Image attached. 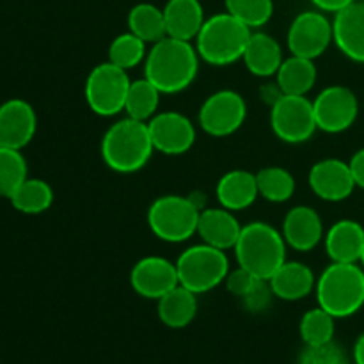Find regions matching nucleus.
I'll use <instances>...</instances> for the list:
<instances>
[{
  "instance_id": "nucleus-1",
  "label": "nucleus",
  "mask_w": 364,
  "mask_h": 364,
  "mask_svg": "<svg viewBox=\"0 0 364 364\" xmlns=\"http://www.w3.org/2000/svg\"><path fill=\"white\" fill-rule=\"evenodd\" d=\"M199 71V53L191 41L169 38L156 41L144 60V77L162 95L185 91Z\"/></svg>"
},
{
  "instance_id": "nucleus-2",
  "label": "nucleus",
  "mask_w": 364,
  "mask_h": 364,
  "mask_svg": "<svg viewBox=\"0 0 364 364\" xmlns=\"http://www.w3.org/2000/svg\"><path fill=\"white\" fill-rule=\"evenodd\" d=\"M155 153L148 123L124 119L116 121L102 139V159L109 169L121 174L141 171Z\"/></svg>"
},
{
  "instance_id": "nucleus-3",
  "label": "nucleus",
  "mask_w": 364,
  "mask_h": 364,
  "mask_svg": "<svg viewBox=\"0 0 364 364\" xmlns=\"http://www.w3.org/2000/svg\"><path fill=\"white\" fill-rule=\"evenodd\" d=\"M233 251L238 265L259 279H270L287 262V242L283 233L262 220L242 226Z\"/></svg>"
},
{
  "instance_id": "nucleus-4",
  "label": "nucleus",
  "mask_w": 364,
  "mask_h": 364,
  "mask_svg": "<svg viewBox=\"0 0 364 364\" xmlns=\"http://www.w3.org/2000/svg\"><path fill=\"white\" fill-rule=\"evenodd\" d=\"M316 301L334 318H348L364 306V269L358 263H331L316 279Z\"/></svg>"
},
{
  "instance_id": "nucleus-5",
  "label": "nucleus",
  "mask_w": 364,
  "mask_h": 364,
  "mask_svg": "<svg viewBox=\"0 0 364 364\" xmlns=\"http://www.w3.org/2000/svg\"><path fill=\"white\" fill-rule=\"evenodd\" d=\"M251 34L252 28L231 16L228 11L213 14L203 23L196 38V50L199 59L212 66H230L244 57Z\"/></svg>"
},
{
  "instance_id": "nucleus-6",
  "label": "nucleus",
  "mask_w": 364,
  "mask_h": 364,
  "mask_svg": "<svg viewBox=\"0 0 364 364\" xmlns=\"http://www.w3.org/2000/svg\"><path fill=\"white\" fill-rule=\"evenodd\" d=\"M176 270L181 287L201 295L226 281L230 274V259L226 251L201 242L181 252L176 259Z\"/></svg>"
},
{
  "instance_id": "nucleus-7",
  "label": "nucleus",
  "mask_w": 364,
  "mask_h": 364,
  "mask_svg": "<svg viewBox=\"0 0 364 364\" xmlns=\"http://www.w3.org/2000/svg\"><path fill=\"white\" fill-rule=\"evenodd\" d=\"M199 210L188 198L178 194L160 196L148 210V226L162 242L180 244L198 233Z\"/></svg>"
},
{
  "instance_id": "nucleus-8",
  "label": "nucleus",
  "mask_w": 364,
  "mask_h": 364,
  "mask_svg": "<svg viewBox=\"0 0 364 364\" xmlns=\"http://www.w3.org/2000/svg\"><path fill=\"white\" fill-rule=\"evenodd\" d=\"M130 84L128 71L121 70L109 60L98 64L85 78L84 96L87 107L102 117L117 116L124 110Z\"/></svg>"
},
{
  "instance_id": "nucleus-9",
  "label": "nucleus",
  "mask_w": 364,
  "mask_h": 364,
  "mask_svg": "<svg viewBox=\"0 0 364 364\" xmlns=\"http://www.w3.org/2000/svg\"><path fill=\"white\" fill-rule=\"evenodd\" d=\"M270 127L277 139L288 144H302L318 130L313 102L308 96L283 95L270 107Z\"/></svg>"
},
{
  "instance_id": "nucleus-10",
  "label": "nucleus",
  "mask_w": 364,
  "mask_h": 364,
  "mask_svg": "<svg viewBox=\"0 0 364 364\" xmlns=\"http://www.w3.org/2000/svg\"><path fill=\"white\" fill-rule=\"evenodd\" d=\"M247 116V105L240 92L223 89L203 102L199 109V127L212 137H228L240 130Z\"/></svg>"
},
{
  "instance_id": "nucleus-11",
  "label": "nucleus",
  "mask_w": 364,
  "mask_h": 364,
  "mask_svg": "<svg viewBox=\"0 0 364 364\" xmlns=\"http://www.w3.org/2000/svg\"><path fill=\"white\" fill-rule=\"evenodd\" d=\"M287 41L291 55L315 60L334 41L333 21L322 11H304L291 21Z\"/></svg>"
},
{
  "instance_id": "nucleus-12",
  "label": "nucleus",
  "mask_w": 364,
  "mask_h": 364,
  "mask_svg": "<svg viewBox=\"0 0 364 364\" xmlns=\"http://www.w3.org/2000/svg\"><path fill=\"white\" fill-rule=\"evenodd\" d=\"M313 110L318 130L341 134L358 119L359 102L354 91L345 85H329L313 100Z\"/></svg>"
},
{
  "instance_id": "nucleus-13",
  "label": "nucleus",
  "mask_w": 364,
  "mask_h": 364,
  "mask_svg": "<svg viewBox=\"0 0 364 364\" xmlns=\"http://www.w3.org/2000/svg\"><path fill=\"white\" fill-rule=\"evenodd\" d=\"M148 128L153 148L164 155H183L196 142L194 123L176 110L156 112L148 121Z\"/></svg>"
},
{
  "instance_id": "nucleus-14",
  "label": "nucleus",
  "mask_w": 364,
  "mask_h": 364,
  "mask_svg": "<svg viewBox=\"0 0 364 364\" xmlns=\"http://www.w3.org/2000/svg\"><path fill=\"white\" fill-rule=\"evenodd\" d=\"M130 284L135 294L141 297L159 301L167 291L180 284L176 263L162 256H146L139 259L132 269Z\"/></svg>"
},
{
  "instance_id": "nucleus-15",
  "label": "nucleus",
  "mask_w": 364,
  "mask_h": 364,
  "mask_svg": "<svg viewBox=\"0 0 364 364\" xmlns=\"http://www.w3.org/2000/svg\"><path fill=\"white\" fill-rule=\"evenodd\" d=\"M308 181L316 198L329 203L345 201L358 187L350 166L338 159H326L316 162L309 171Z\"/></svg>"
},
{
  "instance_id": "nucleus-16",
  "label": "nucleus",
  "mask_w": 364,
  "mask_h": 364,
  "mask_svg": "<svg viewBox=\"0 0 364 364\" xmlns=\"http://www.w3.org/2000/svg\"><path fill=\"white\" fill-rule=\"evenodd\" d=\"M38 117L25 100L13 98L0 105V146L23 149L34 139Z\"/></svg>"
},
{
  "instance_id": "nucleus-17",
  "label": "nucleus",
  "mask_w": 364,
  "mask_h": 364,
  "mask_svg": "<svg viewBox=\"0 0 364 364\" xmlns=\"http://www.w3.org/2000/svg\"><path fill=\"white\" fill-rule=\"evenodd\" d=\"M333 39L340 52L354 63L364 64V2L355 0L338 11L333 20Z\"/></svg>"
},
{
  "instance_id": "nucleus-18",
  "label": "nucleus",
  "mask_w": 364,
  "mask_h": 364,
  "mask_svg": "<svg viewBox=\"0 0 364 364\" xmlns=\"http://www.w3.org/2000/svg\"><path fill=\"white\" fill-rule=\"evenodd\" d=\"M283 237L295 251H313L323 238V224L316 210L304 205L291 208L283 220Z\"/></svg>"
},
{
  "instance_id": "nucleus-19",
  "label": "nucleus",
  "mask_w": 364,
  "mask_h": 364,
  "mask_svg": "<svg viewBox=\"0 0 364 364\" xmlns=\"http://www.w3.org/2000/svg\"><path fill=\"white\" fill-rule=\"evenodd\" d=\"M240 231V223L231 210L220 206V208H205L199 213L198 235L205 244L212 247L220 249V251L233 249Z\"/></svg>"
},
{
  "instance_id": "nucleus-20",
  "label": "nucleus",
  "mask_w": 364,
  "mask_h": 364,
  "mask_svg": "<svg viewBox=\"0 0 364 364\" xmlns=\"http://www.w3.org/2000/svg\"><path fill=\"white\" fill-rule=\"evenodd\" d=\"M363 247L364 228L355 220H338L326 233V251L334 263H359Z\"/></svg>"
},
{
  "instance_id": "nucleus-21",
  "label": "nucleus",
  "mask_w": 364,
  "mask_h": 364,
  "mask_svg": "<svg viewBox=\"0 0 364 364\" xmlns=\"http://www.w3.org/2000/svg\"><path fill=\"white\" fill-rule=\"evenodd\" d=\"M274 297L294 302L306 299L316 287L313 270L299 262H284L269 279Z\"/></svg>"
},
{
  "instance_id": "nucleus-22",
  "label": "nucleus",
  "mask_w": 364,
  "mask_h": 364,
  "mask_svg": "<svg viewBox=\"0 0 364 364\" xmlns=\"http://www.w3.org/2000/svg\"><path fill=\"white\" fill-rule=\"evenodd\" d=\"M220 206L231 212L249 208L259 196L256 174L245 169H233L224 174L215 188Z\"/></svg>"
},
{
  "instance_id": "nucleus-23",
  "label": "nucleus",
  "mask_w": 364,
  "mask_h": 364,
  "mask_svg": "<svg viewBox=\"0 0 364 364\" xmlns=\"http://www.w3.org/2000/svg\"><path fill=\"white\" fill-rule=\"evenodd\" d=\"M164 18H166L167 36L183 41H192L198 38L206 20L199 0H169L164 7Z\"/></svg>"
},
{
  "instance_id": "nucleus-24",
  "label": "nucleus",
  "mask_w": 364,
  "mask_h": 364,
  "mask_svg": "<svg viewBox=\"0 0 364 364\" xmlns=\"http://www.w3.org/2000/svg\"><path fill=\"white\" fill-rule=\"evenodd\" d=\"M242 60L255 77H272L277 73L284 60L283 48L272 36L265 34V32H252Z\"/></svg>"
},
{
  "instance_id": "nucleus-25",
  "label": "nucleus",
  "mask_w": 364,
  "mask_h": 364,
  "mask_svg": "<svg viewBox=\"0 0 364 364\" xmlns=\"http://www.w3.org/2000/svg\"><path fill=\"white\" fill-rule=\"evenodd\" d=\"M198 315V295L178 284L159 299V318L169 329H183Z\"/></svg>"
},
{
  "instance_id": "nucleus-26",
  "label": "nucleus",
  "mask_w": 364,
  "mask_h": 364,
  "mask_svg": "<svg viewBox=\"0 0 364 364\" xmlns=\"http://www.w3.org/2000/svg\"><path fill=\"white\" fill-rule=\"evenodd\" d=\"M316 66L313 59L291 55L283 60L276 73V84L283 95L306 96L316 84Z\"/></svg>"
},
{
  "instance_id": "nucleus-27",
  "label": "nucleus",
  "mask_w": 364,
  "mask_h": 364,
  "mask_svg": "<svg viewBox=\"0 0 364 364\" xmlns=\"http://www.w3.org/2000/svg\"><path fill=\"white\" fill-rule=\"evenodd\" d=\"M128 28L132 34L141 38L144 43H153L164 39L167 36L166 18L164 9L148 2L137 4L128 13Z\"/></svg>"
},
{
  "instance_id": "nucleus-28",
  "label": "nucleus",
  "mask_w": 364,
  "mask_h": 364,
  "mask_svg": "<svg viewBox=\"0 0 364 364\" xmlns=\"http://www.w3.org/2000/svg\"><path fill=\"white\" fill-rule=\"evenodd\" d=\"M14 210L27 215H38L46 212L53 203V191L45 180L39 178H27L13 196L9 198Z\"/></svg>"
},
{
  "instance_id": "nucleus-29",
  "label": "nucleus",
  "mask_w": 364,
  "mask_h": 364,
  "mask_svg": "<svg viewBox=\"0 0 364 364\" xmlns=\"http://www.w3.org/2000/svg\"><path fill=\"white\" fill-rule=\"evenodd\" d=\"M160 95L162 92L146 77L139 78V80H132L130 87H128L127 102H124V112L132 119L148 123L159 110Z\"/></svg>"
},
{
  "instance_id": "nucleus-30",
  "label": "nucleus",
  "mask_w": 364,
  "mask_h": 364,
  "mask_svg": "<svg viewBox=\"0 0 364 364\" xmlns=\"http://www.w3.org/2000/svg\"><path fill=\"white\" fill-rule=\"evenodd\" d=\"M256 183L262 198L270 203H284L295 192V180L290 171L283 167H263L256 173Z\"/></svg>"
},
{
  "instance_id": "nucleus-31",
  "label": "nucleus",
  "mask_w": 364,
  "mask_h": 364,
  "mask_svg": "<svg viewBox=\"0 0 364 364\" xmlns=\"http://www.w3.org/2000/svg\"><path fill=\"white\" fill-rule=\"evenodd\" d=\"M27 178V160L21 155V149L0 146V198L9 199Z\"/></svg>"
},
{
  "instance_id": "nucleus-32",
  "label": "nucleus",
  "mask_w": 364,
  "mask_h": 364,
  "mask_svg": "<svg viewBox=\"0 0 364 364\" xmlns=\"http://www.w3.org/2000/svg\"><path fill=\"white\" fill-rule=\"evenodd\" d=\"M334 320L336 318L320 306L306 311L299 326L302 341L306 345H323L334 341Z\"/></svg>"
},
{
  "instance_id": "nucleus-33",
  "label": "nucleus",
  "mask_w": 364,
  "mask_h": 364,
  "mask_svg": "<svg viewBox=\"0 0 364 364\" xmlns=\"http://www.w3.org/2000/svg\"><path fill=\"white\" fill-rule=\"evenodd\" d=\"M146 43L130 31L119 34L109 46V63L128 71L146 59Z\"/></svg>"
},
{
  "instance_id": "nucleus-34",
  "label": "nucleus",
  "mask_w": 364,
  "mask_h": 364,
  "mask_svg": "<svg viewBox=\"0 0 364 364\" xmlns=\"http://www.w3.org/2000/svg\"><path fill=\"white\" fill-rule=\"evenodd\" d=\"M226 11L247 25L249 28H259L272 18V0H224Z\"/></svg>"
},
{
  "instance_id": "nucleus-35",
  "label": "nucleus",
  "mask_w": 364,
  "mask_h": 364,
  "mask_svg": "<svg viewBox=\"0 0 364 364\" xmlns=\"http://www.w3.org/2000/svg\"><path fill=\"white\" fill-rule=\"evenodd\" d=\"M299 364H348L343 348L334 341L323 345H306Z\"/></svg>"
},
{
  "instance_id": "nucleus-36",
  "label": "nucleus",
  "mask_w": 364,
  "mask_h": 364,
  "mask_svg": "<svg viewBox=\"0 0 364 364\" xmlns=\"http://www.w3.org/2000/svg\"><path fill=\"white\" fill-rule=\"evenodd\" d=\"M272 297L274 294L269 284V279H256L255 287L242 297V302H244V306L249 311L259 313L263 309H267V306L270 304V299Z\"/></svg>"
},
{
  "instance_id": "nucleus-37",
  "label": "nucleus",
  "mask_w": 364,
  "mask_h": 364,
  "mask_svg": "<svg viewBox=\"0 0 364 364\" xmlns=\"http://www.w3.org/2000/svg\"><path fill=\"white\" fill-rule=\"evenodd\" d=\"M256 279H259V277L252 276L249 270H245L244 267L238 265L237 270H230V274L226 276V281H224V283H226L228 291H230L231 295L242 299L252 287H255Z\"/></svg>"
},
{
  "instance_id": "nucleus-38",
  "label": "nucleus",
  "mask_w": 364,
  "mask_h": 364,
  "mask_svg": "<svg viewBox=\"0 0 364 364\" xmlns=\"http://www.w3.org/2000/svg\"><path fill=\"white\" fill-rule=\"evenodd\" d=\"M348 166H350L352 174H354L355 185L364 188V148L354 153V156L350 159Z\"/></svg>"
},
{
  "instance_id": "nucleus-39",
  "label": "nucleus",
  "mask_w": 364,
  "mask_h": 364,
  "mask_svg": "<svg viewBox=\"0 0 364 364\" xmlns=\"http://www.w3.org/2000/svg\"><path fill=\"white\" fill-rule=\"evenodd\" d=\"M313 6L318 11H323V13H334L345 9L347 6L354 4L355 0H311Z\"/></svg>"
},
{
  "instance_id": "nucleus-40",
  "label": "nucleus",
  "mask_w": 364,
  "mask_h": 364,
  "mask_svg": "<svg viewBox=\"0 0 364 364\" xmlns=\"http://www.w3.org/2000/svg\"><path fill=\"white\" fill-rule=\"evenodd\" d=\"M354 363L364 364V334L358 338V341L354 345Z\"/></svg>"
},
{
  "instance_id": "nucleus-41",
  "label": "nucleus",
  "mask_w": 364,
  "mask_h": 364,
  "mask_svg": "<svg viewBox=\"0 0 364 364\" xmlns=\"http://www.w3.org/2000/svg\"><path fill=\"white\" fill-rule=\"evenodd\" d=\"M359 263H361V267L364 269V247H363V252H361V258H359Z\"/></svg>"
}]
</instances>
